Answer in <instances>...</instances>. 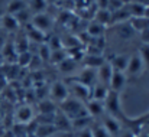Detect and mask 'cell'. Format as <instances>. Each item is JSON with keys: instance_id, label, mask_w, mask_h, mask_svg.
Instances as JSON below:
<instances>
[{"instance_id": "cell-1", "label": "cell", "mask_w": 149, "mask_h": 137, "mask_svg": "<svg viewBox=\"0 0 149 137\" xmlns=\"http://www.w3.org/2000/svg\"><path fill=\"white\" fill-rule=\"evenodd\" d=\"M58 110L61 113H64L71 121L88 116L87 108H86V102H83V101H80V100H77V98L71 97V95L65 101H62L59 104V108Z\"/></svg>"}, {"instance_id": "cell-2", "label": "cell", "mask_w": 149, "mask_h": 137, "mask_svg": "<svg viewBox=\"0 0 149 137\" xmlns=\"http://www.w3.org/2000/svg\"><path fill=\"white\" fill-rule=\"evenodd\" d=\"M122 94L114 91H110L109 90V94L106 97V100L103 101L104 102V108H106V113H109L110 116L113 117H123L125 114H122V98H120Z\"/></svg>"}, {"instance_id": "cell-3", "label": "cell", "mask_w": 149, "mask_h": 137, "mask_svg": "<svg viewBox=\"0 0 149 137\" xmlns=\"http://www.w3.org/2000/svg\"><path fill=\"white\" fill-rule=\"evenodd\" d=\"M145 69L146 68L143 65V61L139 56V53L136 52V53H133V55L129 56V62H127V66H126L125 74H126L127 80L129 78H138V77H141L145 72Z\"/></svg>"}, {"instance_id": "cell-4", "label": "cell", "mask_w": 149, "mask_h": 137, "mask_svg": "<svg viewBox=\"0 0 149 137\" xmlns=\"http://www.w3.org/2000/svg\"><path fill=\"white\" fill-rule=\"evenodd\" d=\"M31 25L35 29H38L39 32H42V33L47 35L52 29V26H54V19L51 17L48 13H38V15H33L32 16Z\"/></svg>"}, {"instance_id": "cell-5", "label": "cell", "mask_w": 149, "mask_h": 137, "mask_svg": "<svg viewBox=\"0 0 149 137\" xmlns=\"http://www.w3.org/2000/svg\"><path fill=\"white\" fill-rule=\"evenodd\" d=\"M52 126L56 129L58 133H65V134H70L72 131V126H71V120L64 114L61 113L59 110H56V113L54 114V120H52Z\"/></svg>"}, {"instance_id": "cell-6", "label": "cell", "mask_w": 149, "mask_h": 137, "mask_svg": "<svg viewBox=\"0 0 149 137\" xmlns=\"http://www.w3.org/2000/svg\"><path fill=\"white\" fill-rule=\"evenodd\" d=\"M68 90H70V95H71V97H74V98H77V100H80V101H83V102H87V101L90 100L91 88H88V87L80 84L77 80L70 84Z\"/></svg>"}, {"instance_id": "cell-7", "label": "cell", "mask_w": 149, "mask_h": 137, "mask_svg": "<svg viewBox=\"0 0 149 137\" xmlns=\"http://www.w3.org/2000/svg\"><path fill=\"white\" fill-rule=\"evenodd\" d=\"M49 94H51L52 101L61 104L62 101H65V100L70 97V90H68V85H67L65 82H62V81H56V82L52 84Z\"/></svg>"}, {"instance_id": "cell-8", "label": "cell", "mask_w": 149, "mask_h": 137, "mask_svg": "<svg viewBox=\"0 0 149 137\" xmlns=\"http://www.w3.org/2000/svg\"><path fill=\"white\" fill-rule=\"evenodd\" d=\"M126 84H127V77H126V74H125V72L113 71V75H111L110 82H109V90L122 94V91L126 88Z\"/></svg>"}, {"instance_id": "cell-9", "label": "cell", "mask_w": 149, "mask_h": 137, "mask_svg": "<svg viewBox=\"0 0 149 137\" xmlns=\"http://www.w3.org/2000/svg\"><path fill=\"white\" fill-rule=\"evenodd\" d=\"M101 124H103V127L110 133L111 137H117L119 133H120V130H122V123H120L116 117H113V116H110V114H104V116H103Z\"/></svg>"}, {"instance_id": "cell-10", "label": "cell", "mask_w": 149, "mask_h": 137, "mask_svg": "<svg viewBox=\"0 0 149 137\" xmlns=\"http://www.w3.org/2000/svg\"><path fill=\"white\" fill-rule=\"evenodd\" d=\"M35 120V111L31 105H20L16 110V121L22 126H28Z\"/></svg>"}, {"instance_id": "cell-11", "label": "cell", "mask_w": 149, "mask_h": 137, "mask_svg": "<svg viewBox=\"0 0 149 137\" xmlns=\"http://www.w3.org/2000/svg\"><path fill=\"white\" fill-rule=\"evenodd\" d=\"M77 81H78L80 84H83V85L88 87V88H93V87L97 84V69L84 68V69L80 72V75H78Z\"/></svg>"}, {"instance_id": "cell-12", "label": "cell", "mask_w": 149, "mask_h": 137, "mask_svg": "<svg viewBox=\"0 0 149 137\" xmlns=\"http://www.w3.org/2000/svg\"><path fill=\"white\" fill-rule=\"evenodd\" d=\"M86 108H87V113L88 116L93 118V117H103L106 114V108H104V102L103 101H97V100H88L86 102Z\"/></svg>"}, {"instance_id": "cell-13", "label": "cell", "mask_w": 149, "mask_h": 137, "mask_svg": "<svg viewBox=\"0 0 149 137\" xmlns=\"http://www.w3.org/2000/svg\"><path fill=\"white\" fill-rule=\"evenodd\" d=\"M114 32L116 35L122 39V41H130L135 38L136 32L132 29V26L129 25V22H125V23H119L114 26Z\"/></svg>"}, {"instance_id": "cell-14", "label": "cell", "mask_w": 149, "mask_h": 137, "mask_svg": "<svg viewBox=\"0 0 149 137\" xmlns=\"http://www.w3.org/2000/svg\"><path fill=\"white\" fill-rule=\"evenodd\" d=\"M113 75V68L110 65L109 61H106L99 69H97V82L103 84V85H107L109 87V82H110V78Z\"/></svg>"}, {"instance_id": "cell-15", "label": "cell", "mask_w": 149, "mask_h": 137, "mask_svg": "<svg viewBox=\"0 0 149 137\" xmlns=\"http://www.w3.org/2000/svg\"><path fill=\"white\" fill-rule=\"evenodd\" d=\"M125 7L129 12L130 17H139V16H143L146 4L143 1H141V0H130L129 3L125 4Z\"/></svg>"}, {"instance_id": "cell-16", "label": "cell", "mask_w": 149, "mask_h": 137, "mask_svg": "<svg viewBox=\"0 0 149 137\" xmlns=\"http://www.w3.org/2000/svg\"><path fill=\"white\" fill-rule=\"evenodd\" d=\"M106 61L107 59L101 53H88L87 56L83 58V62H84L86 68H91V69H99Z\"/></svg>"}, {"instance_id": "cell-17", "label": "cell", "mask_w": 149, "mask_h": 137, "mask_svg": "<svg viewBox=\"0 0 149 137\" xmlns=\"http://www.w3.org/2000/svg\"><path fill=\"white\" fill-rule=\"evenodd\" d=\"M110 65L113 68V71H117V72H125L126 71V66H127V62H129V55L126 53H119V55H114L110 61Z\"/></svg>"}, {"instance_id": "cell-18", "label": "cell", "mask_w": 149, "mask_h": 137, "mask_svg": "<svg viewBox=\"0 0 149 137\" xmlns=\"http://www.w3.org/2000/svg\"><path fill=\"white\" fill-rule=\"evenodd\" d=\"M129 25L132 26V29L136 33H142L143 30L149 29V19H146L145 16H139V17H130Z\"/></svg>"}, {"instance_id": "cell-19", "label": "cell", "mask_w": 149, "mask_h": 137, "mask_svg": "<svg viewBox=\"0 0 149 137\" xmlns=\"http://www.w3.org/2000/svg\"><path fill=\"white\" fill-rule=\"evenodd\" d=\"M0 23H1V29H4V30H7V32H15V30H17V28L20 26V25L17 23L16 17L12 16V15H7V13L0 17Z\"/></svg>"}, {"instance_id": "cell-20", "label": "cell", "mask_w": 149, "mask_h": 137, "mask_svg": "<svg viewBox=\"0 0 149 137\" xmlns=\"http://www.w3.org/2000/svg\"><path fill=\"white\" fill-rule=\"evenodd\" d=\"M58 131L52 124H38L33 130V137H52Z\"/></svg>"}, {"instance_id": "cell-21", "label": "cell", "mask_w": 149, "mask_h": 137, "mask_svg": "<svg viewBox=\"0 0 149 137\" xmlns=\"http://www.w3.org/2000/svg\"><path fill=\"white\" fill-rule=\"evenodd\" d=\"M107 94H109V87L97 82V84L91 88L90 98H91V100H97V101H104L106 97H107Z\"/></svg>"}, {"instance_id": "cell-22", "label": "cell", "mask_w": 149, "mask_h": 137, "mask_svg": "<svg viewBox=\"0 0 149 137\" xmlns=\"http://www.w3.org/2000/svg\"><path fill=\"white\" fill-rule=\"evenodd\" d=\"M129 20H130V15H129V12L126 10L125 6L111 13V25H119V23H125V22H129Z\"/></svg>"}, {"instance_id": "cell-23", "label": "cell", "mask_w": 149, "mask_h": 137, "mask_svg": "<svg viewBox=\"0 0 149 137\" xmlns=\"http://www.w3.org/2000/svg\"><path fill=\"white\" fill-rule=\"evenodd\" d=\"M94 22H97L103 26H110L111 25V13L106 9H97L96 15H94Z\"/></svg>"}, {"instance_id": "cell-24", "label": "cell", "mask_w": 149, "mask_h": 137, "mask_svg": "<svg viewBox=\"0 0 149 137\" xmlns=\"http://www.w3.org/2000/svg\"><path fill=\"white\" fill-rule=\"evenodd\" d=\"M47 7H48V3L45 0H31V1H28V9L33 15L45 13V9Z\"/></svg>"}, {"instance_id": "cell-25", "label": "cell", "mask_w": 149, "mask_h": 137, "mask_svg": "<svg viewBox=\"0 0 149 137\" xmlns=\"http://www.w3.org/2000/svg\"><path fill=\"white\" fill-rule=\"evenodd\" d=\"M58 68H59V71L62 72V74H72L74 71H75V68H77V61H74V59H71V58H65L61 64H58Z\"/></svg>"}, {"instance_id": "cell-26", "label": "cell", "mask_w": 149, "mask_h": 137, "mask_svg": "<svg viewBox=\"0 0 149 137\" xmlns=\"http://www.w3.org/2000/svg\"><path fill=\"white\" fill-rule=\"evenodd\" d=\"M106 29H107L106 26H103V25H100V23L93 20V22L88 25L87 32H88V36H91V38H101V36L104 35Z\"/></svg>"}, {"instance_id": "cell-27", "label": "cell", "mask_w": 149, "mask_h": 137, "mask_svg": "<svg viewBox=\"0 0 149 137\" xmlns=\"http://www.w3.org/2000/svg\"><path fill=\"white\" fill-rule=\"evenodd\" d=\"M38 110H39V113H38V114H55L56 107H55L54 101H51V100H45V101H41V104H39Z\"/></svg>"}, {"instance_id": "cell-28", "label": "cell", "mask_w": 149, "mask_h": 137, "mask_svg": "<svg viewBox=\"0 0 149 137\" xmlns=\"http://www.w3.org/2000/svg\"><path fill=\"white\" fill-rule=\"evenodd\" d=\"M90 130H91L93 137H111L110 133H109V131L103 127V124H100V123H91Z\"/></svg>"}, {"instance_id": "cell-29", "label": "cell", "mask_w": 149, "mask_h": 137, "mask_svg": "<svg viewBox=\"0 0 149 137\" xmlns=\"http://www.w3.org/2000/svg\"><path fill=\"white\" fill-rule=\"evenodd\" d=\"M67 58V52H65V49L62 48V49H55V51H51V61L54 62V64H61L64 59Z\"/></svg>"}, {"instance_id": "cell-30", "label": "cell", "mask_w": 149, "mask_h": 137, "mask_svg": "<svg viewBox=\"0 0 149 137\" xmlns=\"http://www.w3.org/2000/svg\"><path fill=\"white\" fill-rule=\"evenodd\" d=\"M32 58H33V55L29 52V51H26V52H20V53H17V64L20 65V66H28L29 64H31V61H32Z\"/></svg>"}, {"instance_id": "cell-31", "label": "cell", "mask_w": 149, "mask_h": 137, "mask_svg": "<svg viewBox=\"0 0 149 137\" xmlns=\"http://www.w3.org/2000/svg\"><path fill=\"white\" fill-rule=\"evenodd\" d=\"M138 53H139V56L142 58L145 68H148V69H149V45H146V44H142V45L139 46Z\"/></svg>"}, {"instance_id": "cell-32", "label": "cell", "mask_w": 149, "mask_h": 137, "mask_svg": "<svg viewBox=\"0 0 149 137\" xmlns=\"http://www.w3.org/2000/svg\"><path fill=\"white\" fill-rule=\"evenodd\" d=\"M39 58L41 59H49L51 58V48L47 44H42L39 46Z\"/></svg>"}, {"instance_id": "cell-33", "label": "cell", "mask_w": 149, "mask_h": 137, "mask_svg": "<svg viewBox=\"0 0 149 137\" xmlns=\"http://www.w3.org/2000/svg\"><path fill=\"white\" fill-rule=\"evenodd\" d=\"M75 137H93V134H91L90 127H87V129H83V130L75 131Z\"/></svg>"}, {"instance_id": "cell-34", "label": "cell", "mask_w": 149, "mask_h": 137, "mask_svg": "<svg viewBox=\"0 0 149 137\" xmlns=\"http://www.w3.org/2000/svg\"><path fill=\"white\" fill-rule=\"evenodd\" d=\"M141 39H142V42H143V44L149 45V29L143 30V32L141 33Z\"/></svg>"}, {"instance_id": "cell-35", "label": "cell", "mask_w": 149, "mask_h": 137, "mask_svg": "<svg viewBox=\"0 0 149 137\" xmlns=\"http://www.w3.org/2000/svg\"><path fill=\"white\" fill-rule=\"evenodd\" d=\"M7 44V39H6V35L4 33H1V30H0V52H1V49L4 48V45Z\"/></svg>"}, {"instance_id": "cell-36", "label": "cell", "mask_w": 149, "mask_h": 137, "mask_svg": "<svg viewBox=\"0 0 149 137\" xmlns=\"http://www.w3.org/2000/svg\"><path fill=\"white\" fill-rule=\"evenodd\" d=\"M97 6H99V9H106L107 10L109 0H97Z\"/></svg>"}, {"instance_id": "cell-37", "label": "cell", "mask_w": 149, "mask_h": 137, "mask_svg": "<svg viewBox=\"0 0 149 137\" xmlns=\"http://www.w3.org/2000/svg\"><path fill=\"white\" fill-rule=\"evenodd\" d=\"M138 137H149V126H148V127H145V129H143V130L138 134Z\"/></svg>"}, {"instance_id": "cell-38", "label": "cell", "mask_w": 149, "mask_h": 137, "mask_svg": "<svg viewBox=\"0 0 149 137\" xmlns=\"http://www.w3.org/2000/svg\"><path fill=\"white\" fill-rule=\"evenodd\" d=\"M3 137H16V136H15V133H13L12 130H7V131H4Z\"/></svg>"}, {"instance_id": "cell-39", "label": "cell", "mask_w": 149, "mask_h": 137, "mask_svg": "<svg viewBox=\"0 0 149 137\" xmlns=\"http://www.w3.org/2000/svg\"><path fill=\"white\" fill-rule=\"evenodd\" d=\"M143 16H145L146 19H149V6L145 7V13H143Z\"/></svg>"}, {"instance_id": "cell-40", "label": "cell", "mask_w": 149, "mask_h": 137, "mask_svg": "<svg viewBox=\"0 0 149 137\" xmlns=\"http://www.w3.org/2000/svg\"><path fill=\"white\" fill-rule=\"evenodd\" d=\"M65 136H67V134L64 133V136H62V137H65ZM52 137H61V136H59V133H56V134H54V136H52Z\"/></svg>"}, {"instance_id": "cell-41", "label": "cell", "mask_w": 149, "mask_h": 137, "mask_svg": "<svg viewBox=\"0 0 149 137\" xmlns=\"http://www.w3.org/2000/svg\"><path fill=\"white\" fill-rule=\"evenodd\" d=\"M45 1H47V3H48V4H49V3H55V1H56V0H45Z\"/></svg>"}, {"instance_id": "cell-42", "label": "cell", "mask_w": 149, "mask_h": 137, "mask_svg": "<svg viewBox=\"0 0 149 137\" xmlns=\"http://www.w3.org/2000/svg\"><path fill=\"white\" fill-rule=\"evenodd\" d=\"M3 64V56H1V53H0V65Z\"/></svg>"}, {"instance_id": "cell-43", "label": "cell", "mask_w": 149, "mask_h": 137, "mask_svg": "<svg viewBox=\"0 0 149 137\" xmlns=\"http://www.w3.org/2000/svg\"><path fill=\"white\" fill-rule=\"evenodd\" d=\"M23 1H26V3H28V1H31V0H23Z\"/></svg>"}, {"instance_id": "cell-44", "label": "cell", "mask_w": 149, "mask_h": 137, "mask_svg": "<svg viewBox=\"0 0 149 137\" xmlns=\"http://www.w3.org/2000/svg\"><path fill=\"white\" fill-rule=\"evenodd\" d=\"M0 30H1V23H0Z\"/></svg>"}]
</instances>
